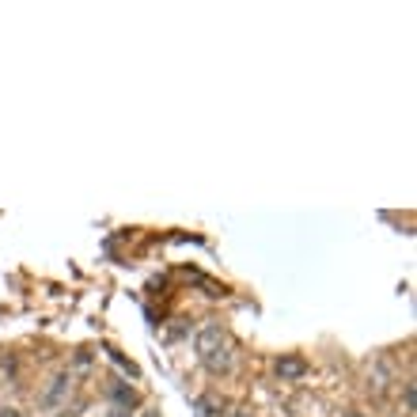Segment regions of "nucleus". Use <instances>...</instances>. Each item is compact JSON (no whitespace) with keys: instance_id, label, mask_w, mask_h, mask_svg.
Segmentation results:
<instances>
[{"instance_id":"f257e3e1","label":"nucleus","mask_w":417,"mask_h":417,"mask_svg":"<svg viewBox=\"0 0 417 417\" xmlns=\"http://www.w3.org/2000/svg\"><path fill=\"white\" fill-rule=\"evenodd\" d=\"M198 357L205 360L212 372H228L231 368V353H228V334L217 327V322H205V327L198 330Z\"/></svg>"},{"instance_id":"f03ea898","label":"nucleus","mask_w":417,"mask_h":417,"mask_svg":"<svg viewBox=\"0 0 417 417\" xmlns=\"http://www.w3.org/2000/svg\"><path fill=\"white\" fill-rule=\"evenodd\" d=\"M277 376H281L285 383H296V379L308 376V360L296 357V353H285L281 360H277Z\"/></svg>"},{"instance_id":"7ed1b4c3","label":"nucleus","mask_w":417,"mask_h":417,"mask_svg":"<svg viewBox=\"0 0 417 417\" xmlns=\"http://www.w3.org/2000/svg\"><path fill=\"white\" fill-rule=\"evenodd\" d=\"M110 398H114V406H118V410H125V413L137 406V391L129 383H114V387H110Z\"/></svg>"},{"instance_id":"20e7f679","label":"nucleus","mask_w":417,"mask_h":417,"mask_svg":"<svg viewBox=\"0 0 417 417\" xmlns=\"http://www.w3.org/2000/svg\"><path fill=\"white\" fill-rule=\"evenodd\" d=\"M220 413V406H217V398H198V417H217Z\"/></svg>"},{"instance_id":"39448f33","label":"nucleus","mask_w":417,"mask_h":417,"mask_svg":"<svg viewBox=\"0 0 417 417\" xmlns=\"http://www.w3.org/2000/svg\"><path fill=\"white\" fill-rule=\"evenodd\" d=\"M0 417H20V410H0Z\"/></svg>"},{"instance_id":"423d86ee","label":"nucleus","mask_w":417,"mask_h":417,"mask_svg":"<svg viewBox=\"0 0 417 417\" xmlns=\"http://www.w3.org/2000/svg\"><path fill=\"white\" fill-rule=\"evenodd\" d=\"M107 417H133V413H125V410H114V413H107Z\"/></svg>"},{"instance_id":"0eeeda50","label":"nucleus","mask_w":417,"mask_h":417,"mask_svg":"<svg viewBox=\"0 0 417 417\" xmlns=\"http://www.w3.org/2000/svg\"><path fill=\"white\" fill-rule=\"evenodd\" d=\"M346 417H364V413H346Z\"/></svg>"},{"instance_id":"6e6552de","label":"nucleus","mask_w":417,"mask_h":417,"mask_svg":"<svg viewBox=\"0 0 417 417\" xmlns=\"http://www.w3.org/2000/svg\"><path fill=\"white\" fill-rule=\"evenodd\" d=\"M144 417H160V413H144Z\"/></svg>"},{"instance_id":"1a4fd4ad","label":"nucleus","mask_w":417,"mask_h":417,"mask_svg":"<svg viewBox=\"0 0 417 417\" xmlns=\"http://www.w3.org/2000/svg\"><path fill=\"white\" fill-rule=\"evenodd\" d=\"M235 417H247V413H235Z\"/></svg>"}]
</instances>
